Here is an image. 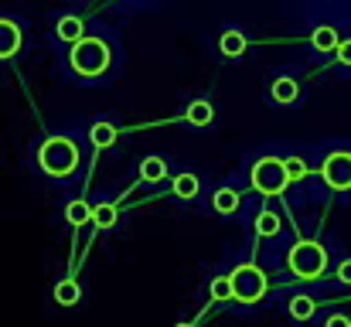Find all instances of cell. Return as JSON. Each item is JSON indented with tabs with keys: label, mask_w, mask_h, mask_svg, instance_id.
Returning <instances> with one entry per match:
<instances>
[{
	"label": "cell",
	"mask_w": 351,
	"mask_h": 327,
	"mask_svg": "<svg viewBox=\"0 0 351 327\" xmlns=\"http://www.w3.org/2000/svg\"><path fill=\"white\" fill-rule=\"evenodd\" d=\"M38 164L51 178H69L79 167V147L69 136H48L38 150Z\"/></svg>",
	"instance_id": "obj_1"
},
{
	"label": "cell",
	"mask_w": 351,
	"mask_h": 327,
	"mask_svg": "<svg viewBox=\"0 0 351 327\" xmlns=\"http://www.w3.org/2000/svg\"><path fill=\"white\" fill-rule=\"evenodd\" d=\"M72 69L79 72V75H86V79H96V75H103L106 69H110V45L106 41H99V38H79V41H72Z\"/></svg>",
	"instance_id": "obj_2"
},
{
	"label": "cell",
	"mask_w": 351,
	"mask_h": 327,
	"mask_svg": "<svg viewBox=\"0 0 351 327\" xmlns=\"http://www.w3.org/2000/svg\"><path fill=\"white\" fill-rule=\"evenodd\" d=\"M287 266H290V273L300 276V280H317V276L328 269V252H324L321 242L304 239V242H297V245L290 249Z\"/></svg>",
	"instance_id": "obj_3"
},
{
	"label": "cell",
	"mask_w": 351,
	"mask_h": 327,
	"mask_svg": "<svg viewBox=\"0 0 351 327\" xmlns=\"http://www.w3.org/2000/svg\"><path fill=\"white\" fill-rule=\"evenodd\" d=\"M229 280H232V300L239 304H256V300H263L266 297V273L259 269V266H252V263H245V266H235L232 273H229Z\"/></svg>",
	"instance_id": "obj_4"
},
{
	"label": "cell",
	"mask_w": 351,
	"mask_h": 327,
	"mask_svg": "<svg viewBox=\"0 0 351 327\" xmlns=\"http://www.w3.org/2000/svg\"><path fill=\"white\" fill-rule=\"evenodd\" d=\"M287 184H290V178H287V167H283L280 157H259L256 160V167H252V188L259 195H280Z\"/></svg>",
	"instance_id": "obj_5"
},
{
	"label": "cell",
	"mask_w": 351,
	"mask_h": 327,
	"mask_svg": "<svg viewBox=\"0 0 351 327\" xmlns=\"http://www.w3.org/2000/svg\"><path fill=\"white\" fill-rule=\"evenodd\" d=\"M321 174H324V184H328V188H335V191H351V154L348 150L328 154Z\"/></svg>",
	"instance_id": "obj_6"
},
{
	"label": "cell",
	"mask_w": 351,
	"mask_h": 327,
	"mask_svg": "<svg viewBox=\"0 0 351 327\" xmlns=\"http://www.w3.org/2000/svg\"><path fill=\"white\" fill-rule=\"evenodd\" d=\"M17 51H21V27L0 17V58H14Z\"/></svg>",
	"instance_id": "obj_7"
},
{
	"label": "cell",
	"mask_w": 351,
	"mask_h": 327,
	"mask_svg": "<svg viewBox=\"0 0 351 327\" xmlns=\"http://www.w3.org/2000/svg\"><path fill=\"white\" fill-rule=\"evenodd\" d=\"M184 119H188L191 126H208V123L215 119V109H212V103H205V99H195L191 106L184 109Z\"/></svg>",
	"instance_id": "obj_8"
},
{
	"label": "cell",
	"mask_w": 351,
	"mask_h": 327,
	"mask_svg": "<svg viewBox=\"0 0 351 327\" xmlns=\"http://www.w3.org/2000/svg\"><path fill=\"white\" fill-rule=\"evenodd\" d=\"M55 300H58L62 307H75V304L82 300V287H79L75 280H62V283L55 287Z\"/></svg>",
	"instance_id": "obj_9"
},
{
	"label": "cell",
	"mask_w": 351,
	"mask_h": 327,
	"mask_svg": "<svg viewBox=\"0 0 351 327\" xmlns=\"http://www.w3.org/2000/svg\"><path fill=\"white\" fill-rule=\"evenodd\" d=\"M82 34H86V24H82L79 17H72V14H69V17H62V21H58V38H62V41H69V45H72V41H79Z\"/></svg>",
	"instance_id": "obj_10"
},
{
	"label": "cell",
	"mask_w": 351,
	"mask_h": 327,
	"mask_svg": "<svg viewBox=\"0 0 351 327\" xmlns=\"http://www.w3.org/2000/svg\"><path fill=\"white\" fill-rule=\"evenodd\" d=\"M311 45H314L317 51H335V45H338V31H335L331 24H321V27L311 34Z\"/></svg>",
	"instance_id": "obj_11"
},
{
	"label": "cell",
	"mask_w": 351,
	"mask_h": 327,
	"mask_svg": "<svg viewBox=\"0 0 351 327\" xmlns=\"http://www.w3.org/2000/svg\"><path fill=\"white\" fill-rule=\"evenodd\" d=\"M297 96H300V86H297L293 79H276V82H273V99H276L280 106L293 103Z\"/></svg>",
	"instance_id": "obj_12"
},
{
	"label": "cell",
	"mask_w": 351,
	"mask_h": 327,
	"mask_svg": "<svg viewBox=\"0 0 351 327\" xmlns=\"http://www.w3.org/2000/svg\"><path fill=\"white\" fill-rule=\"evenodd\" d=\"M89 136H93L96 147H113V143H117V126H113V123H93Z\"/></svg>",
	"instance_id": "obj_13"
},
{
	"label": "cell",
	"mask_w": 351,
	"mask_h": 327,
	"mask_svg": "<svg viewBox=\"0 0 351 327\" xmlns=\"http://www.w3.org/2000/svg\"><path fill=\"white\" fill-rule=\"evenodd\" d=\"M215 212L219 215H232L235 208H239V191H232V188H222V191H215Z\"/></svg>",
	"instance_id": "obj_14"
},
{
	"label": "cell",
	"mask_w": 351,
	"mask_h": 327,
	"mask_svg": "<svg viewBox=\"0 0 351 327\" xmlns=\"http://www.w3.org/2000/svg\"><path fill=\"white\" fill-rule=\"evenodd\" d=\"M219 48H222V55L239 58V55L245 51V38H242L239 31H226V34H222V41H219Z\"/></svg>",
	"instance_id": "obj_15"
},
{
	"label": "cell",
	"mask_w": 351,
	"mask_h": 327,
	"mask_svg": "<svg viewBox=\"0 0 351 327\" xmlns=\"http://www.w3.org/2000/svg\"><path fill=\"white\" fill-rule=\"evenodd\" d=\"M89 218H93V208H89L86 202H69V205H65V221H69V225L79 228V225H86Z\"/></svg>",
	"instance_id": "obj_16"
},
{
	"label": "cell",
	"mask_w": 351,
	"mask_h": 327,
	"mask_svg": "<svg viewBox=\"0 0 351 327\" xmlns=\"http://www.w3.org/2000/svg\"><path fill=\"white\" fill-rule=\"evenodd\" d=\"M140 174H143V181H160V178L167 174L164 157H147V160L140 164Z\"/></svg>",
	"instance_id": "obj_17"
},
{
	"label": "cell",
	"mask_w": 351,
	"mask_h": 327,
	"mask_svg": "<svg viewBox=\"0 0 351 327\" xmlns=\"http://www.w3.org/2000/svg\"><path fill=\"white\" fill-rule=\"evenodd\" d=\"M174 195L184 198V202L195 198V195H198V178H195V174H178V178H174Z\"/></svg>",
	"instance_id": "obj_18"
},
{
	"label": "cell",
	"mask_w": 351,
	"mask_h": 327,
	"mask_svg": "<svg viewBox=\"0 0 351 327\" xmlns=\"http://www.w3.org/2000/svg\"><path fill=\"white\" fill-rule=\"evenodd\" d=\"M117 218H119L117 205H96V208H93V218H89V221H96L99 228H113V225H117Z\"/></svg>",
	"instance_id": "obj_19"
},
{
	"label": "cell",
	"mask_w": 351,
	"mask_h": 327,
	"mask_svg": "<svg viewBox=\"0 0 351 327\" xmlns=\"http://www.w3.org/2000/svg\"><path fill=\"white\" fill-rule=\"evenodd\" d=\"M290 314H293L297 321L314 317V297H293V300H290Z\"/></svg>",
	"instance_id": "obj_20"
},
{
	"label": "cell",
	"mask_w": 351,
	"mask_h": 327,
	"mask_svg": "<svg viewBox=\"0 0 351 327\" xmlns=\"http://www.w3.org/2000/svg\"><path fill=\"white\" fill-rule=\"evenodd\" d=\"M212 300H219V304L232 300V280H229V276H219V280H212Z\"/></svg>",
	"instance_id": "obj_21"
},
{
	"label": "cell",
	"mask_w": 351,
	"mask_h": 327,
	"mask_svg": "<svg viewBox=\"0 0 351 327\" xmlns=\"http://www.w3.org/2000/svg\"><path fill=\"white\" fill-rule=\"evenodd\" d=\"M256 232L259 235H276L280 232V218L273 215V212H263V215L256 218Z\"/></svg>",
	"instance_id": "obj_22"
},
{
	"label": "cell",
	"mask_w": 351,
	"mask_h": 327,
	"mask_svg": "<svg viewBox=\"0 0 351 327\" xmlns=\"http://www.w3.org/2000/svg\"><path fill=\"white\" fill-rule=\"evenodd\" d=\"M283 167H287V178H290V181L307 178V164H304L300 157H287V160H283Z\"/></svg>",
	"instance_id": "obj_23"
},
{
	"label": "cell",
	"mask_w": 351,
	"mask_h": 327,
	"mask_svg": "<svg viewBox=\"0 0 351 327\" xmlns=\"http://www.w3.org/2000/svg\"><path fill=\"white\" fill-rule=\"evenodd\" d=\"M335 51H338V62L341 65H351V41H338Z\"/></svg>",
	"instance_id": "obj_24"
},
{
	"label": "cell",
	"mask_w": 351,
	"mask_h": 327,
	"mask_svg": "<svg viewBox=\"0 0 351 327\" xmlns=\"http://www.w3.org/2000/svg\"><path fill=\"white\" fill-rule=\"evenodd\" d=\"M338 280H341V283H348V287H351V259H345V263L338 266Z\"/></svg>",
	"instance_id": "obj_25"
},
{
	"label": "cell",
	"mask_w": 351,
	"mask_h": 327,
	"mask_svg": "<svg viewBox=\"0 0 351 327\" xmlns=\"http://www.w3.org/2000/svg\"><path fill=\"white\" fill-rule=\"evenodd\" d=\"M328 324H331V327H345V324H348V317H341V314H335V317H331Z\"/></svg>",
	"instance_id": "obj_26"
}]
</instances>
